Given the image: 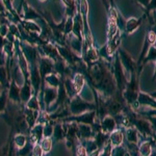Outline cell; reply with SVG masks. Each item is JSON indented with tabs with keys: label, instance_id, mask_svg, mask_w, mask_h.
<instances>
[{
	"label": "cell",
	"instance_id": "1",
	"mask_svg": "<svg viewBox=\"0 0 156 156\" xmlns=\"http://www.w3.org/2000/svg\"><path fill=\"white\" fill-rule=\"evenodd\" d=\"M55 62L48 56H42L39 58V71L42 77H46L53 71Z\"/></svg>",
	"mask_w": 156,
	"mask_h": 156
},
{
	"label": "cell",
	"instance_id": "2",
	"mask_svg": "<svg viewBox=\"0 0 156 156\" xmlns=\"http://www.w3.org/2000/svg\"><path fill=\"white\" fill-rule=\"evenodd\" d=\"M119 57L121 60L122 66L127 70V71L133 73L135 70V62L132 59V57L130 56V54L128 52L125 51L124 49H119Z\"/></svg>",
	"mask_w": 156,
	"mask_h": 156
},
{
	"label": "cell",
	"instance_id": "3",
	"mask_svg": "<svg viewBox=\"0 0 156 156\" xmlns=\"http://www.w3.org/2000/svg\"><path fill=\"white\" fill-rule=\"evenodd\" d=\"M23 19L28 20V21H34V20L42 19V17H41V15H40L34 9H32L28 3L24 2V4H23Z\"/></svg>",
	"mask_w": 156,
	"mask_h": 156
},
{
	"label": "cell",
	"instance_id": "4",
	"mask_svg": "<svg viewBox=\"0 0 156 156\" xmlns=\"http://www.w3.org/2000/svg\"><path fill=\"white\" fill-rule=\"evenodd\" d=\"M115 79H117L120 87H122V84H124V82H125V75H124L123 66H122V64H121L119 56L117 57V59H115Z\"/></svg>",
	"mask_w": 156,
	"mask_h": 156
},
{
	"label": "cell",
	"instance_id": "5",
	"mask_svg": "<svg viewBox=\"0 0 156 156\" xmlns=\"http://www.w3.org/2000/svg\"><path fill=\"white\" fill-rule=\"evenodd\" d=\"M72 112H74V114H80V112H82L83 110L87 109L89 107H93L92 105L89 104V103H87L83 100H81L80 98H75L74 100H73L72 102Z\"/></svg>",
	"mask_w": 156,
	"mask_h": 156
},
{
	"label": "cell",
	"instance_id": "6",
	"mask_svg": "<svg viewBox=\"0 0 156 156\" xmlns=\"http://www.w3.org/2000/svg\"><path fill=\"white\" fill-rule=\"evenodd\" d=\"M22 25H23L24 29L26 30L28 34H40L42 31V28L40 25H37L34 21H28V20H23L22 21Z\"/></svg>",
	"mask_w": 156,
	"mask_h": 156
},
{
	"label": "cell",
	"instance_id": "7",
	"mask_svg": "<svg viewBox=\"0 0 156 156\" xmlns=\"http://www.w3.org/2000/svg\"><path fill=\"white\" fill-rule=\"evenodd\" d=\"M140 22H142V19H136V18H133V17L128 19L126 21V24H125L127 34H131L134 31H136L138 27L140 26Z\"/></svg>",
	"mask_w": 156,
	"mask_h": 156
},
{
	"label": "cell",
	"instance_id": "8",
	"mask_svg": "<svg viewBox=\"0 0 156 156\" xmlns=\"http://www.w3.org/2000/svg\"><path fill=\"white\" fill-rule=\"evenodd\" d=\"M31 85L28 81L26 80V82L23 84L21 90H20V97H21L23 102H28V100L31 98Z\"/></svg>",
	"mask_w": 156,
	"mask_h": 156
},
{
	"label": "cell",
	"instance_id": "9",
	"mask_svg": "<svg viewBox=\"0 0 156 156\" xmlns=\"http://www.w3.org/2000/svg\"><path fill=\"white\" fill-rule=\"evenodd\" d=\"M57 92L56 87H48L46 90H45V101L48 104H51L52 102L56 99L57 97Z\"/></svg>",
	"mask_w": 156,
	"mask_h": 156
},
{
	"label": "cell",
	"instance_id": "10",
	"mask_svg": "<svg viewBox=\"0 0 156 156\" xmlns=\"http://www.w3.org/2000/svg\"><path fill=\"white\" fill-rule=\"evenodd\" d=\"M20 90L18 84L16 83V82H12L11 87H9V99L12 100V101H19L20 99H21V97H20Z\"/></svg>",
	"mask_w": 156,
	"mask_h": 156
},
{
	"label": "cell",
	"instance_id": "11",
	"mask_svg": "<svg viewBox=\"0 0 156 156\" xmlns=\"http://www.w3.org/2000/svg\"><path fill=\"white\" fill-rule=\"evenodd\" d=\"M73 84H74V87L76 90V93H79L80 90H82L84 84V77L82 74H76L74 76V79H73Z\"/></svg>",
	"mask_w": 156,
	"mask_h": 156
},
{
	"label": "cell",
	"instance_id": "12",
	"mask_svg": "<svg viewBox=\"0 0 156 156\" xmlns=\"http://www.w3.org/2000/svg\"><path fill=\"white\" fill-rule=\"evenodd\" d=\"M45 80H46V82L48 83L49 87H57L59 84V79L55 74L47 75V76L45 77Z\"/></svg>",
	"mask_w": 156,
	"mask_h": 156
},
{
	"label": "cell",
	"instance_id": "13",
	"mask_svg": "<svg viewBox=\"0 0 156 156\" xmlns=\"http://www.w3.org/2000/svg\"><path fill=\"white\" fill-rule=\"evenodd\" d=\"M87 59L89 60L90 62H96L98 60V51L93 47H90L89 49L87 50Z\"/></svg>",
	"mask_w": 156,
	"mask_h": 156
},
{
	"label": "cell",
	"instance_id": "14",
	"mask_svg": "<svg viewBox=\"0 0 156 156\" xmlns=\"http://www.w3.org/2000/svg\"><path fill=\"white\" fill-rule=\"evenodd\" d=\"M149 60H156V46L155 45H152L149 48L144 62H149Z\"/></svg>",
	"mask_w": 156,
	"mask_h": 156
},
{
	"label": "cell",
	"instance_id": "15",
	"mask_svg": "<svg viewBox=\"0 0 156 156\" xmlns=\"http://www.w3.org/2000/svg\"><path fill=\"white\" fill-rule=\"evenodd\" d=\"M103 125H104V127L106 128V130H109V131H112V130L115 129V120L112 119V118L106 117L104 119V121H103Z\"/></svg>",
	"mask_w": 156,
	"mask_h": 156
},
{
	"label": "cell",
	"instance_id": "16",
	"mask_svg": "<svg viewBox=\"0 0 156 156\" xmlns=\"http://www.w3.org/2000/svg\"><path fill=\"white\" fill-rule=\"evenodd\" d=\"M7 81V73L6 68L3 65H0V83L4 85Z\"/></svg>",
	"mask_w": 156,
	"mask_h": 156
},
{
	"label": "cell",
	"instance_id": "17",
	"mask_svg": "<svg viewBox=\"0 0 156 156\" xmlns=\"http://www.w3.org/2000/svg\"><path fill=\"white\" fill-rule=\"evenodd\" d=\"M112 144H114L115 146H118L120 145L121 143H122L123 140V135L122 133L117 131V132H114L112 135Z\"/></svg>",
	"mask_w": 156,
	"mask_h": 156
},
{
	"label": "cell",
	"instance_id": "18",
	"mask_svg": "<svg viewBox=\"0 0 156 156\" xmlns=\"http://www.w3.org/2000/svg\"><path fill=\"white\" fill-rule=\"evenodd\" d=\"M39 106H40L39 101H37V99L36 97H31L28 100V102H27V107L30 108V109L37 110V109H39Z\"/></svg>",
	"mask_w": 156,
	"mask_h": 156
},
{
	"label": "cell",
	"instance_id": "19",
	"mask_svg": "<svg viewBox=\"0 0 156 156\" xmlns=\"http://www.w3.org/2000/svg\"><path fill=\"white\" fill-rule=\"evenodd\" d=\"M137 127L142 132H149L150 131V126L148 124V122H146L144 120H140L137 122Z\"/></svg>",
	"mask_w": 156,
	"mask_h": 156
},
{
	"label": "cell",
	"instance_id": "20",
	"mask_svg": "<svg viewBox=\"0 0 156 156\" xmlns=\"http://www.w3.org/2000/svg\"><path fill=\"white\" fill-rule=\"evenodd\" d=\"M9 34V25L7 23H2L0 25V36L2 37H6Z\"/></svg>",
	"mask_w": 156,
	"mask_h": 156
},
{
	"label": "cell",
	"instance_id": "21",
	"mask_svg": "<svg viewBox=\"0 0 156 156\" xmlns=\"http://www.w3.org/2000/svg\"><path fill=\"white\" fill-rule=\"evenodd\" d=\"M94 119V112H90V114H87L81 115V118H78V121H81L84 123H90Z\"/></svg>",
	"mask_w": 156,
	"mask_h": 156
},
{
	"label": "cell",
	"instance_id": "22",
	"mask_svg": "<svg viewBox=\"0 0 156 156\" xmlns=\"http://www.w3.org/2000/svg\"><path fill=\"white\" fill-rule=\"evenodd\" d=\"M150 146L148 143H145V144L142 145V147H140V153L143 154V156H148L150 154Z\"/></svg>",
	"mask_w": 156,
	"mask_h": 156
},
{
	"label": "cell",
	"instance_id": "23",
	"mask_svg": "<svg viewBox=\"0 0 156 156\" xmlns=\"http://www.w3.org/2000/svg\"><path fill=\"white\" fill-rule=\"evenodd\" d=\"M51 146H52L51 140H50L49 138H45L42 143V149L48 152V151H50V149H51Z\"/></svg>",
	"mask_w": 156,
	"mask_h": 156
},
{
	"label": "cell",
	"instance_id": "24",
	"mask_svg": "<svg viewBox=\"0 0 156 156\" xmlns=\"http://www.w3.org/2000/svg\"><path fill=\"white\" fill-rule=\"evenodd\" d=\"M5 105H6V95L5 93H2L0 95V112L5 108Z\"/></svg>",
	"mask_w": 156,
	"mask_h": 156
},
{
	"label": "cell",
	"instance_id": "25",
	"mask_svg": "<svg viewBox=\"0 0 156 156\" xmlns=\"http://www.w3.org/2000/svg\"><path fill=\"white\" fill-rule=\"evenodd\" d=\"M146 37H147V40L149 41V43H150L151 45H154L155 44V42H156V34H155L154 31L149 32Z\"/></svg>",
	"mask_w": 156,
	"mask_h": 156
},
{
	"label": "cell",
	"instance_id": "26",
	"mask_svg": "<svg viewBox=\"0 0 156 156\" xmlns=\"http://www.w3.org/2000/svg\"><path fill=\"white\" fill-rule=\"evenodd\" d=\"M16 144L19 146V147H22V146H24L25 144V138L23 135H17L16 136Z\"/></svg>",
	"mask_w": 156,
	"mask_h": 156
},
{
	"label": "cell",
	"instance_id": "27",
	"mask_svg": "<svg viewBox=\"0 0 156 156\" xmlns=\"http://www.w3.org/2000/svg\"><path fill=\"white\" fill-rule=\"evenodd\" d=\"M128 140L131 142H136V133L134 130H129L128 131Z\"/></svg>",
	"mask_w": 156,
	"mask_h": 156
},
{
	"label": "cell",
	"instance_id": "28",
	"mask_svg": "<svg viewBox=\"0 0 156 156\" xmlns=\"http://www.w3.org/2000/svg\"><path fill=\"white\" fill-rule=\"evenodd\" d=\"M42 152H43V149L40 146H36L34 149V152H32V155L34 156H42Z\"/></svg>",
	"mask_w": 156,
	"mask_h": 156
},
{
	"label": "cell",
	"instance_id": "29",
	"mask_svg": "<svg viewBox=\"0 0 156 156\" xmlns=\"http://www.w3.org/2000/svg\"><path fill=\"white\" fill-rule=\"evenodd\" d=\"M77 156H87V151L83 147L77 148Z\"/></svg>",
	"mask_w": 156,
	"mask_h": 156
},
{
	"label": "cell",
	"instance_id": "30",
	"mask_svg": "<svg viewBox=\"0 0 156 156\" xmlns=\"http://www.w3.org/2000/svg\"><path fill=\"white\" fill-rule=\"evenodd\" d=\"M62 2L68 6V9H71L72 7L74 9V1H73V0H62Z\"/></svg>",
	"mask_w": 156,
	"mask_h": 156
},
{
	"label": "cell",
	"instance_id": "31",
	"mask_svg": "<svg viewBox=\"0 0 156 156\" xmlns=\"http://www.w3.org/2000/svg\"><path fill=\"white\" fill-rule=\"evenodd\" d=\"M148 9H149L150 11H156V0H150Z\"/></svg>",
	"mask_w": 156,
	"mask_h": 156
},
{
	"label": "cell",
	"instance_id": "32",
	"mask_svg": "<svg viewBox=\"0 0 156 156\" xmlns=\"http://www.w3.org/2000/svg\"><path fill=\"white\" fill-rule=\"evenodd\" d=\"M52 131H53V130H52V127H45V131H44V134L46 135V136H49L50 134H51L52 133Z\"/></svg>",
	"mask_w": 156,
	"mask_h": 156
},
{
	"label": "cell",
	"instance_id": "33",
	"mask_svg": "<svg viewBox=\"0 0 156 156\" xmlns=\"http://www.w3.org/2000/svg\"><path fill=\"white\" fill-rule=\"evenodd\" d=\"M137 1L145 7H148V5H149V3H150V0H137Z\"/></svg>",
	"mask_w": 156,
	"mask_h": 156
},
{
	"label": "cell",
	"instance_id": "34",
	"mask_svg": "<svg viewBox=\"0 0 156 156\" xmlns=\"http://www.w3.org/2000/svg\"><path fill=\"white\" fill-rule=\"evenodd\" d=\"M103 156H110V151H109V148L107 149V152L105 151L104 154H103Z\"/></svg>",
	"mask_w": 156,
	"mask_h": 156
},
{
	"label": "cell",
	"instance_id": "35",
	"mask_svg": "<svg viewBox=\"0 0 156 156\" xmlns=\"http://www.w3.org/2000/svg\"><path fill=\"white\" fill-rule=\"evenodd\" d=\"M3 22H2V17H1V15H0V25H1Z\"/></svg>",
	"mask_w": 156,
	"mask_h": 156
},
{
	"label": "cell",
	"instance_id": "36",
	"mask_svg": "<svg viewBox=\"0 0 156 156\" xmlns=\"http://www.w3.org/2000/svg\"><path fill=\"white\" fill-rule=\"evenodd\" d=\"M154 20H155V23H156V11H154Z\"/></svg>",
	"mask_w": 156,
	"mask_h": 156
},
{
	"label": "cell",
	"instance_id": "37",
	"mask_svg": "<svg viewBox=\"0 0 156 156\" xmlns=\"http://www.w3.org/2000/svg\"><path fill=\"white\" fill-rule=\"evenodd\" d=\"M1 90H2V84L0 83V93H1Z\"/></svg>",
	"mask_w": 156,
	"mask_h": 156
},
{
	"label": "cell",
	"instance_id": "38",
	"mask_svg": "<svg viewBox=\"0 0 156 156\" xmlns=\"http://www.w3.org/2000/svg\"><path fill=\"white\" fill-rule=\"evenodd\" d=\"M153 122H154L155 124H156V119H153ZM155 126H156V125H155Z\"/></svg>",
	"mask_w": 156,
	"mask_h": 156
},
{
	"label": "cell",
	"instance_id": "39",
	"mask_svg": "<svg viewBox=\"0 0 156 156\" xmlns=\"http://www.w3.org/2000/svg\"><path fill=\"white\" fill-rule=\"evenodd\" d=\"M40 1H41V2H44V1H46V0H40Z\"/></svg>",
	"mask_w": 156,
	"mask_h": 156
},
{
	"label": "cell",
	"instance_id": "40",
	"mask_svg": "<svg viewBox=\"0 0 156 156\" xmlns=\"http://www.w3.org/2000/svg\"><path fill=\"white\" fill-rule=\"evenodd\" d=\"M155 76H156V68H155Z\"/></svg>",
	"mask_w": 156,
	"mask_h": 156
},
{
	"label": "cell",
	"instance_id": "41",
	"mask_svg": "<svg viewBox=\"0 0 156 156\" xmlns=\"http://www.w3.org/2000/svg\"><path fill=\"white\" fill-rule=\"evenodd\" d=\"M153 96H154V97H156V94H154V95H153Z\"/></svg>",
	"mask_w": 156,
	"mask_h": 156
}]
</instances>
